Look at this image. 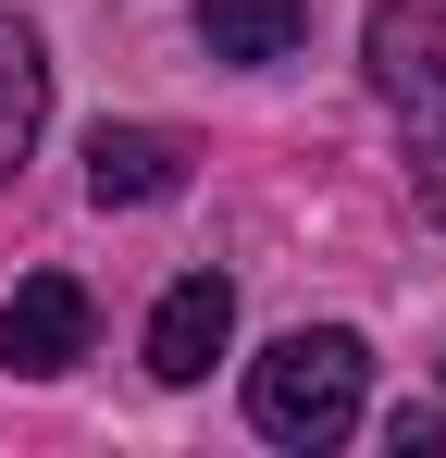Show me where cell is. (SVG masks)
Returning <instances> with one entry per match:
<instances>
[{
  "instance_id": "3",
  "label": "cell",
  "mask_w": 446,
  "mask_h": 458,
  "mask_svg": "<svg viewBox=\"0 0 446 458\" xmlns=\"http://www.w3.org/2000/svg\"><path fill=\"white\" fill-rule=\"evenodd\" d=\"M360 50H372V87H384L409 124H446V13H422V0H384Z\"/></svg>"
},
{
  "instance_id": "8",
  "label": "cell",
  "mask_w": 446,
  "mask_h": 458,
  "mask_svg": "<svg viewBox=\"0 0 446 458\" xmlns=\"http://www.w3.org/2000/svg\"><path fill=\"white\" fill-rule=\"evenodd\" d=\"M409 186H422V211L446 224V137H422V149H409Z\"/></svg>"
},
{
  "instance_id": "5",
  "label": "cell",
  "mask_w": 446,
  "mask_h": 458,
  "mask_svg": "<svg viewBox=\"0 0 446 458\" xmlns=\"http://www.w3.org/2000/svg\"><path fill=\"white\" fill-rule=\"evenodd\" d=\"M223 335H236V285H223V273H186L174 298L149 310V372H161V384H199L223 360Z\"/></svg>"
},
{
  "instance_id": "4",
  "label": "cell",
  "mask_w": 446,
  "mask_h": 458,
  "mask_svg": "<svg viewBox=\"0 0 446 458\" xmlns=\"http://www.w3.org/2000/svg\"><path fill=\"white\" fill-rule=\"evenodd\" d=\"M174 186H186V149H174L161 124H99V137H87V199H99V211H161Z\"/></svg>"
},
{
  "instance_id": "2",
  "label": "cell",
  "mask_w": 446,
  "mask_h": 458,
  "mask_svg": "<svg viewBox=\"0 0 446 458\" xmlns=\"http://www.w3.org/2000/svg\"><path fill=\"white\" fill-rule=\"evenodd\" d=\"M87 360V285L74 273H25L13 298H0V372H25V384H50Z\"/></svg>"
},
{
  "instance_id": "7",
  "label": "cell",
  "mask_w": 446,
  "mask_h": 458,
  "mask_svg": "<svg viewBox=\"0 0 446 458\" xmlns=\"http://www.w3.org/2000/svg\"><path fill=\"white\" fill-rule=\"evenodd\" d=\"M38 112H50V63H38V38L0 13V174L25 161V137H38Z\"/></svg>"
},
{
  "instance_id": "1",
  "label": "cell",
  "mask_w": 446,
  "mask_h": 458,
  "mask_svg": "<svg viewBox=\"0 0 446 458\" xmlns=\"http://www.w3.org/2000/svg\"><path fill=\"white\" fill-rule=\"evenodd\" d=\"M360 384H372V360H360L347 322H297V335H273L248 360V421L273 446H335L360 421Z\"/></svg>"
},
{
  "instance_id": "6",
  "label": "cell",
  "mask_w": 446,
  "mask_h": 458,
  "mask_svg": "<svg viewBox=\"0 0 446 458\" xmlns=\"http://www.w3.org/2000/svg\"><path fill=\"white\" fill-rule=\"evenodd\" d=\"M310 38V0H199V50L211 63H286Z\"/></svg>"
}]
</instances>
